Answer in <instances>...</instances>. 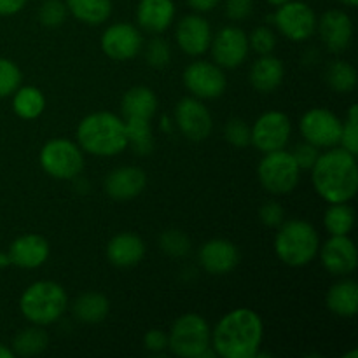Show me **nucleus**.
I'll return each instance as SVG.
<instances>
[{
	"label": "nucleus",
	"mask_w": 358,
	"mask_h": 358,
	"mask_svg": "<svg viewBox=\"0 0 358 358\" xmlns=\"http://www.w3.org/2000/svg\"><path fill=\"white\" fill-rule=\"evenodd\" d=\"M264 339V324L257 311L236 308L224 315L212 331L210 346L217 357L255 358Z\"/></svg>",
	"instance_id": "nucleus-1"
},
{
	"label": "nucleus",
	"mask_w": 358,
	"mask_h": 358,
	"mask_svg": "<svg viewBox=\"0 0 358 358\" xmlns=\"http://www.w3.org/2000/svg\"><path fill=\"white\" fill-rule=\"evenodd\" d=\"M311 184L327 203H350L358 191L357 154L336 145L318 156L311 168Z\"/></svg>",
	"instance_id": "nucleus-2"
},
{
	"label": "nucleus",
	"mask_w": 358,
	"mask_h": 358,
	"mask_svg": "<svg viewBox=\"0 0 358 358\" xmlns=\"http://www.w3.org/2000/svg\"><path fill=\"white\" fill-rule=\"evenodd\" d=\"M77 143L91 156H117L128 147L124 119L107 110L87 114L77 126Z\"/></svg>",
	"instance_id": "nucleus-3"
},
{
	"label": "nucleus",
	"mask_w": 358,
	"mask_h": 358,
	"mask_svg": "<svg viewBox=\"0 0 358 358\" xmlns=\"http://www.w3.org/2000/svg\"><path fill=\"white\" fill-rule=\"evenodd\" d=\"M320 236L313 224L303 219L283 220L275 236L276 257L290 268L308 266L318 255Z\"/></svg>",
	"instance_id": "nucleus-4"
},
{
	"label": "nucleus",
	"mask_w": 358,
	"mask_h": 358,
	"mask_svg": "<svg viewBox=\"0 0 358 358\" xmlns=\"http://www.w3.org/2000/svg\"><path fill=\"white\" fill-rule=\"evenodd\" d=\"M69 308V296L59 283L38 280L21 294L20 311L30 324L48 327L56 324Z\"/></svg>",
	"instance_id": "nucleus-5"
},
{
	"label": "nucleus",
	"mask_w": 358,
	"mask_h": 358,
	"mask_svg": "<svg viewBox=\"0 0 358 358\" xmlns=\"http://www.w3.org/2000/svg\"><path fill=\"white\" fill-rule=\"evenodd\" d=\"M212 329L198 313H184L173 322L168 334V350L182 358L217 357L210 346Z\"/></svg>",
	"instance_id": "nucleus-6"
},
{
	"label": "nucleus",
	"mask_w": 358,
	"mask_h": 358,
	"mask_svg": "<svg viewBox=\"0 0 358 358\" xmlns=\"http://www.w3.org/2000/svg\"><path fill=\"white\" fill-rule=\"evenodd\" d=\"M41 168L56 180H73L84 170V152L69 138H51L38 152Z\"/></svg>",
	"instance_id": "nucleus-7"
},
{
	"label": "nucleus",
	"mask_w": 358,
	"mask_h": 358,
	"mask_svg": "<svg viewBox=\"0 0 358 358\" xmlns=\"http://www.w3.org/2000/svg\"><path fill=\"white\" fill-rule=\"evenodd\" d=\"M257 177L269 194H290L299 184L301 168L297 166L290 150H273V152H266L259 163Z\"/></svg>",
	"instance_id": "nucleus-8"
},
{
	"label": "nucleus",
	"mask_w": 358,
	"mask_h": 358,
	"mask_svg": "<svg viewBox=\"0 0 358 358\" xmlns=\"http://www.w3.org/2000/svg\"><path fill=\"white\" fill-rule=\"evenodd\" d=\"M292 136V122L282 110H268L250 126V143L259 152H273L285 149Z\"/></svg>",
	"instance_id": "nucleus-9"
},
{
	"label": "nucleus",
	"mask_w": 358,
	"mask_h": 358,
	"mask_svg": "<svg viewBox=\"0 0 358 358\" xmlns=\"http://www.w3.org/2000/svg\"><path fill=\"white\" fill-rule=\"evenodd\" d=\"M273 21L280 34L292 42H304L311 38L317 31V14L301 0H290L283 6L276 7Z\"/></svg>",
	"instance_id": "nucleus-10"
},
{
	"label": "nucleus",
	"mask_w": 358,
	"mask_h": 358,
	"mask_svg": "<svg viewBox=\"0 0 358 358\" xmlns=\"http://www.w3.org/2000/svg\"><path fill=\"white\" fill-rule=\"evenodd\" d=\"M343 121L329 108L315 107L304 112L299 121V131L304 142L318 147V149H331L341 142Z\"/></svg>",
	"instance_id": "nucleus-11"
},
{
	"label": "nucleus",
	"mask_w": 358,
	"mask_h": 358,
	"mask_svg": "<svg viewBox=\"0 0 358 358\" xmlns=\"http://www.w3.org/2000/svg\"><path fill=\"white\" fill-rule=\"evenodd\" d=\"M182 79L191 96L199 98V100L220 98L227 87L224 69H220L217 63L205 62V59H198L185 66Z\"/></svg>",
	"instance_id": "nucleus-12"
},
{
	"label": "nucleus",
	"mask_w": 358,
	"mask_h": 358,
	"mask_svg": "<svg viewBox=\"0 0 358 358\" xmlns=\"http://www.w3.org/2000/svg\"><path fill=\"white\" fill-rule=\"evenodd\" d=\"M210 52H212L213 63H217L220 69H238L247 62L248 52H250L248 35L234 24L222 27L217 34H213Z\"/></svg>",
	"instance_id": "nucleus-13"
},
{
	"label": "nucleus",
	"mask_w": 358,
	"mask_h": 358,
	"mask_svg": "<svg viewBox=\"0 0 358 358\" xmlns=\"http://www.w3.org/2000/svg\"><path fill=\"white\" fill-rule=\"evenodd\" d=\"M100 48L107 58L114 62H128L142 52L143 37L131 23H112L101 34Z\"/></svg>",
	"instance_id": "nucleus-14"
},
{
	"label": "nucleus",
	"mask_w": 358,
	"mask_h": 358,
	"mask_svg": "<svg viewBox=\"0 0 358 358\" xmlns=\"http://www.w3.org/2000/svg\"><path fill=\"white\" fill-rule=\"evenodd\" d=\"M175 124L185 138L201 142L210 136L213 129V119L203 100L185 96L175 107Z\"/></svg>",
	"instance_id": "nucleus-15"
},
{
	"label": "nucleus",
	"mask_w": 358,
	"mask_h": 358,
	"mask_svg": "<svg viewBox=\"0 0 358 358\" xmlns=\"http://www.w3.org/2000/svg\"><path fill=\"white\" fill-rule=\"evenodd\" d=\"M322 266L329 275L348 276L358 266L357 247L348 234L345 236H331L318 248Z\"/></svg>",
	"instance_id": "nucleus-16"
},
{
	"label": "nucleus",
	"mask_w": 358,
	"mask_h": 358,
	"mask_svg": "<svg viewBox=\"0 0 358 358\" xmlns=\"http://www.w3.org/2000/svg\"><path fill=\"white\" fill-rule=\"evenodd\" d=\"M177 45L184 55L187 56H203L210 49L213 31L208 20L199 13L187 14L177 23L175 30Z\"/></svg>",
	"instance_id": "nucleus-17"
},
{
	"label": "nucleus",
	"mask_w": 358,
	"mask_h": 358,
	"mask_svg": "<svg viewBox=\"0 0 358 358\" xmlns=\"http://www.w3.org/2000/svg\"><path fill=\"white\" fill-rule=\"evenodd\" d=\"M322 44L332 55H341L350 48L353 38L352 17L341 9H331L317 21Z\"/></svg>",
	"instance_id": "nucleus-18"
},
{
	"label": "nucleus",
	"mask_w": 358,
	"mask_h": 358,
	"mask_svg": "<svg viewBox=\"0 0 358 358\" xmlns=\"http://www.w3.org/2000/svg\"><path fill=\"white\" fill-rule=\"evenodd\" d=\"M240 259L241 255L236 245L229 240H222V238L206 241L198 252V261L201 268L215 276L227 275L236 269Z\"/></svg>",
	"instance_id": "nucleus-19"
},
{
	"label": "nucleus",
	"mask_w": 358,
	"mask_h": 358,
	"mask_svg": "<svg viewBox=\"0 0 358 358\" xmlns=\"http://www.w3.org/2000/svg\"><path fill=\"white\" fill-rule=\"evenodd\" d=\"M147 175L138 166H121L112 170L103 182V189L115 201H129L142 194Z\"/></svg>",
	"instance_id": "nucleus-20"
},
{
	"label": "nucleus",
	"mask_w": 358,
	"mask_h": 358,
	"mask_svg": "<svg viewBox=\"0 0 358 358\" xmlns=\"http://www.w3.org/2000/svg\"><path fill=\"white\" fill-rule=\"evenodd\" d=\"M7 254H9L10 264L21 269H37L45 264L51 248H49L48 240L41 234H23L10 243Z\"/></svg>",
	"instance_id": "nucleus-21"
},
{
	"label": "nucleus",
	"mask_w": 358,
	"mask_h": 358,
	"mask_svg": "<svg viewBox=\"0 0 358 358\" xmlns=\"http://www.w3.org/2000/svg\"><path fill=\"white\" fill-rule=\"evenodd\" d=\"M177 7L173 0H140L136 6V23L152 35L166 31L175 21Z\"/></svg>",
	"instance_id": "nucleus-22"
},
{
	"label": "nucleus",
	"mask_w": 358,
	"mask_h": 358,
	"mask_svg": "<svg viewBox=\"0 0 358 358\" xmlns=\"http://www.w3.org/2000/svg\"><path fill=\"white\" fill-rule=\"evenodd\" d=\"M108 262L115 268H133L145 255V243L135 233H119L107 243Z\"/></svg>",
	"instance_id": "nucleus-23"
},
{
	"label": "nucleus",
	"mask_w": 358,
	"mask_h": 358,
	"mask_svg": "<svg viewBox=\"0 0 358 358\" xmlns=\"http://www.w3.org/2000/svg\"><path fill=\"white\" fill-rule=\"evenodd\" d=\"M248 79L259 93H273L285 79V65L275 55H262L252 63Z\"/></svg>",
	"instance_id": "nucleus-24"
},
{
	"label": "nucleus",
	"mask_w": 358,
	"mask_h": 358,
	"mask_svg": "<svg viewBox=\"0 0 358 358\" xmlns=\"http://www.w3.org/2000/svg\"><path fill=\"white\" fill-rule=\"evenodd\" d=\"M325 304L329 311L334 313L336 317L341 318H353L358 311V285L353 280H345L334 283L327 290L325 296Z\"/></svg>",
	"instance_id": "nucleus-25"
},
{
	"label": "nucleus",
	"mask_w": 358,
	"mask_h": 358,
	"mask_svg": "<svg viewBox=\"0 0 358 358\" xmlns=\"http://www.w3.org/2000/svg\"><path fill=\"white\" fill-rule=\"evenodd\" d=\"M157 110V96L150 87L135 86L124 93L121 112L124 119H152Z\"/></svg>",
	"instance_id": "nucleus-26"
},
{
	"label": "nucleus",
	"mask_w": 358,
	"mask_h": 358,
	"mask_svg": "<svg viewBox=\"0 0 358 358\" xmlns=\"http://www.w3.org/2000/svg\"><path fill=\"white\" fill-rule=\"evenodd\" d=\"M73 317L83 324H100L110 311V303L100 292H86L72 304Z\"/></svg>",
	"instance_id": "nucleus-27"
},
{
	"label": "nucleus",
	"mask_w": 358,
	"mask_h": 358,
	"mask_svg": "<svg viewBox=\"0 0 358 358\" xmlns=\"http://www.w3.org/2000/svg\"><path fill=\"white\" fill-rule=\"evenodd\" d=\"M65 3L69 14L90 27L103 24L112 14V0H66Z\"/></svg>",
	"instance_id": "nucleus-28"
},
{
	"label": "nucleus",
	"mask_w": 358,
	"mask_h": 358,
	"mask_svg": "<svg viewBox=\"0 0 358 358\" xmlns=\"http://www.w3.org/2000/svg\"><path fill=\"white\" fill-rule=\"evenodd\" d=\"M45 108V96L38 87L20 86L13 93V110L24 121L41 117Z\"/></svg>",
	"instance_id": "nucleus-29"
},
{
	"label": "nucleus",
	"mask_w": 358,
	"mask_h": 358,
	"mask_svg": "<svg viewBox=\"0 0 358 358\" xmlns=\"http://www.w3.org/2000/svg\"><path fill=\"white\" fill-rule=\"evenodd\" d=\"M49 345V336L41 325H31V327L23 329L16 334L13 341L14 357H35L45 352Z\"/></svg>",
	"instance_id": "nucleus-30"
},
{
	"label": "nucleus",
	"mask_w": 358,
	"mask_h": 358,
	"mask_svg": "<svg viewBox=\"0 0 358 358\" xmlns=\"http://www.w3.org/2000/svg\"><path fill=\"white\" fill-rule=\"evenodd\" d=\"M324 226L331 236H345L355 226V212L348 203H329L324 213Z\"/></svg>",
	"instance_id": "nucleus-31"
},
{
	"label": "nucleus",
	"mask_w": 358,
	"mask_h": 358,
	"mask_svg": "<svg viewBox=\"0 0 358 358\" xmlns=\"http://www.w3.org/2000/svg\"><path fill=\"white\" fill-rule=\"evenodd\" d=\"M357 80L358 76L355 66L345 59H336L325 70V83L336 93H352L357 87Z\"/></svg>",
	"instance_id": "nucleus-32"
},
{
	"label": "nucleus",
	"mask_w": 358,
	"mask_h": 358,
	"mask_svg": "<svg viewBox=\"0 0 358 358\" xmlns=\"http://www.w3.org/2000/svg\"><path fill=\"white\" fill-rule=\"evenodd\" d=\"M124 126L128 147H133V150L140 156L152 152L154 135L149 119H124Z\"/></svg>",
	"instance_id": "nucleus-33"
},
{
	"label": "nucleus",
	"mask_w": 358,
	"mask_h": 358,
	"mask_svg": "<svg viewBox=\"0 0 358 358\" xmlns=\"http://www.w3.org/2000/svg\"><path fill=\"white\" fill-rule=\"evenodd\" d=\"M159 247L170 257H185L191 252V240L178 229H168L159 236Z\"/></svg>",
	"instance_id": "nucleus-34"
},
{
	"label": "nucleus",
	"mask_w": 358,
	"mask_h": 358,
	"mask_svg": "<svg viewBox=\"0 0 358 358\" xmlns=\"http://www.w3.org/2000/svg\"><path fill=\"white\" fill-rule=\"evenodd\" d=\"M69 9L63 0H44L38 9V21L45 28H58L65 23Z\"/></svg>",
	"instance_id": "nucleus-35"
},
{
	"label": "nucleus",
	"mask_w": 358,
	"mask_h": 358,
	"mask_svg": "<svg viewBox=\"0 0 358 358\" xmlns=\"http://www.w3.org/2000/svg\"><path fill=\"white\" fill-rule=\"evenodd\" d=\"M21 73L20 66L13 59L0 58V98H7L21 86Z\"/></svg>",
	"instance_id": "nucleus-36"
},
{
	"label": "nucleus",
	"mask_w": 358,
	"mask_h": 358,
	"mask_svg": "<svg viewBox=\"0 0 358 358\" xmlns=\"http://www.w3.org/2000/svg\"><path fill=\"white\" fill-rule=\"evenodd\" d=\"M145 59L149 66L156 70H163L171 62V48L164 38L154 37L150 38L145 48Z\"/></svg>",
	"instance_id": "nucleus-37"
},
{
	"label": "nucleus",
	"mask_w": 358,
	"mask_h": 358,
	"mask_svg": "<svg viewBox=\"0 0 358 358\" xmlns=\"http://www.w3.org/2000/svg\"><path fill=\"white\" fill-rule=\"evenodd\" d=\"M224 138L229 145L236 149H245L250 145V126L240 117H231L224 126Z\"/></svg>",
	"instance_id": "nucleus-38"
},
{
	"label": "nucleus",
	"mask_w": 358,
	"mask_h": 358,
	"mask_svg": "<svg viewBox=\"0 0 358 358\" xmlns=\"http://www.w3.org/2000/svg\"><path fill=\"white\" fill-rule=\"evenodd\" d=\"M339 145L348 152L358 154V105H350V110L346 114V121L343 122L341 142Z\"/></svg>",
	"instance_id": "nucleus-39"
},
{
	"label": "nucleus",
	"mask_w": 358,
	"mask_h": 358,
	"mask_svg": "<svg viewBox=\"0 0 358 358\" xmlns=\"http://www.w3.org/2000/svg\"><path fill=\"white\" fill-rule=\"evenodd\" d=\"M276 35L269 27H257L250 35H248V45L252 51L262 55H273L276 48Z\"/></svg>",
	"instance_id": "nucleus-40"
},
{
	"label": "nucleus",
	"mask_w": 358,
	"mask_h": 358,
	"mask_svg": "<svg viewBox=\"0 0 358 358\" xmlns=\"http://www.w3.org/2000/svg\"><path fill=\"white\" fill-rule=\"evenodd\" d=\"M224 13L231 21H245L254 13V0H226Z\"/></svg>",
	"instance_id": "nucleus-41"
},
{
	"label": "nucleus",
	"mask_w": 358,
	"mask_h": 358,
	"mask_svg": "<svg viewBox=\"0 0 358 358\" xmlns=\"http://www.w3.org/2000/svg\"><path fill=\"white\" fill-rule=\"evenodd\" d=\"M292 156L301 170H311L315 161H317L318 156H320V149L311 145V143L304 142V143H299V145H296V149L292 150Z\"/></svg>",
	"instance_id": "nucleus-42"
},
{
	"label": "nucleus",
	"mask_w": 358,
	"mask_h": 358,
	"mask_svg": "<svg viewBox=\"0 0 358 358\" xmlns=\"http://www.w3.org/2000/svg\"><path fill=\"white\" fill-rule=\"evenodd\" d=\"M259 219L264 226L278 227L285 220V210L278 201H268L259 210Z\"/></svg>",
	"instance_id": "nucleus-43"
},
{
	"label": "nucleus",
	"mask_w": 358,
	"mask_h": 358,
	"mask_svg": "<svg viewBox=\"0 0 358 358\" xmlns=\"http://www.w3.org/2000/svg\"><path fill=\"white\" fill-rule=\"evenodd\" d=\"M143 346L150 353H161L168 350V334H164L159 329H152L143 336Z\"/></svg>",
	"instance_id": "nucleus-44"
},
{
	"label": "nucleus",
	"mask_w": 358,
	"mask_h": 358,
	"mask_svg": "<svg viewBox=\"0 0 358 358\" xmlns=\"http://www.w3.org/2000/svg\"><path fill=\"white\" fill-rule=\"evenodd\" d=\"M27 3L28 0H0V16H14Z\"/></svg>",
	"instance_id": "nucleus-45"
},
{
	"label": "nucleus",
	"mask_w": 358,
	"mask_h": 358,
	"mask_svg": "<svg viewBox=\"0 0 358 358\" xmlns=\"http://www.w3.org/2000/svg\"><path fill=\"white\" fill-rule=\"evenodd\" d=\"M187 2V6L191 7V9H194L196 13L203 14V13H210V10L215 9L217 6H219L222 0H185Z\"/></svg>",
	"instance_id": "nucleus-46"
},
{
	"label": "nucleus",
	"mask_w": 358,
	"mask_h": 358,
	"mask_svg": "<svg viewBox=\"0 0 358 358\" xmlns=\"http://www.w3.org/2000/svg\"><path fill=\"white\" fill-rule=\"evenodd\" d=\"M0 358H14V352L6 345H0Z\"/></svg>",
	"instance_id": "nucleus-47"
},
{
	"label": "nucleus",
	"mask_w": 358,
	"mask_h": 358,
	"mask_svg": "<svg viewBox=\"0 0 358 358\" xmlns=\"http://www.w3.org/2000/svg\"><path fill=\"white\" fill-rule=\"evenodd\" d=\"M9 264H10L9 254H2V252H0V268H6V266Z\"/></svg>",
	"instance_id": "nucleus-48"
},
{
	"label": "nucleus",
	"mask_w": 358,
	"mask_h": 358,
	"mask_svg": "<svg viewBox=\"0 0 358 358\" xmlns=\"http://www.w3.org/2000/svg\"><path fill=\"white\" fill-rule=\"evenodd\" d=\"M287 2H290V0H268L269 6H273V7L283 6V3H287Z\"/></svg>",
	"instance_id": "nucleus-49"
},
{
	"label": "nucleus",
	"mask_w": 358,
	"mask_h": 358,
	"mask_svg": "<svg viewBox=\"0 0 358 358\" xmlns=\"http://www.w3.org/2000/svg\"><path fill=\"white\" fill-rule=\"evenodd\" d=\"M339 2L345 3V6H348V7H355L358 3V0H339Z\"/></svg>",
	"instance_id": "nucleus-50"
}]
</instances>
